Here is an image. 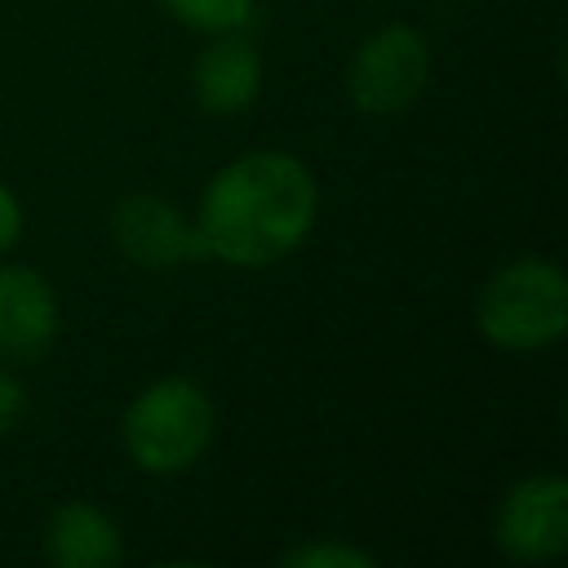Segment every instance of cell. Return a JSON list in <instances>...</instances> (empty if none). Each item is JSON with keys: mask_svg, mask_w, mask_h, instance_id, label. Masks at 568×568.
Masks as SVG:
<instances>
[{"mask_svg": "<svg viewBox=\"0 0 568 568\" xmlns=\"http://www.w3.org/2000/svg\"><path fill=\"white\" fill-rule=\"evenodd\" d=\"M320 217V182L288 151H244L200 191L191 213L200 257L222 266H271L306 244Z\"/></svg>", "mask_w": 568, "mask_h": 568, "instance_id": "1", "label": "cell"}, {"mask_svg": "<svg viewBox=\"0 0 568 568\" xmlns=\"http://www.w3.org/2000/svg\"><path fill=\"white\" fill-rule=\"evenodd\" d=\"M475 328L488 346L532 355L568 333V275L559 262L524 253L484 275L475 293Z\"/></svg>", "mask_w": 568, "mask_h": 568, "instance_id": "2", "label": "cell"}, {"mask_svg": "<svg viewBox=\"0 0 568 568\" xmlns=\"http://www.w3.org/2000/svg\"><path fill=\"white\" fill-rule=\"evenodd\" d=\"M213 430H217V413L209 390L182 373L155 377L120 413V444L129 462L146 475L191 470L209 453Z\"/></svg>", "mask_w": 568, "mask_h": 568, "instance_id": "3", "label": "cell"}, {"mask_svg": "<svg viewBox=\"0 0 568 568\" xmlns=\"http://www.w3.org/2000/svg\"><path fill=\"white\" fill-rule=\"evenodd\" d=\"M430 40L413 22L373 27L346 62V98L359 115H404L430 84Z\"/></svg>", "mask_w": 568, "mask_h": 568, "instance_id": "4", "label": "cell"}, {"mask_svg": "<svg viewBox=\"0 0 568 568\" xmlns=\"http://www.w3.org/2000/svg\"><path fill=\"white\" fill-rule=\"evenodd\" d=\"M493 541L519 564H546L568 546V484L555 470L524 475L506 488L493 519Z\"/></svg>", "mask_w": 568, "mask_h": 568, "instance_id": "5", "label": "cell"}, {"mask_svg": "<svg viewBox=\"0 0 568 568\" xmlns=\"http://www.w3.org/2000/svg\"><path fill=\"white\" fill-rule=\"evenodd\" d=\"M106 235L124 262L146 266V271H173V266H186L200 257L191 217L155 191L120 195L106 213Z\"/></svg>", "mask_w": 568, "mask_h": 568, "instance_id": "6", "label": "cell"}, {"mask_svg": "<svg viewBox=\"0 0 568 568\" xmlns=\"http://www.w3.org/2000/svg\"><path fill=\"white\" fill-rule=\"evenodd\" d=\"M58 293L53 284L22 262L0 266V359L40 364L58 342Z\"/></svg>", "mask_w": 568, "mask_h": 568, "instance_id": "7", "label": "cell"}, {"mask_svg": "<svg viewBox=\"0 0 568 568\" xmlns=\"http://www.w3.org/2000/svg\"><path fill=\"white\" fill-rule=\"evenodd\" d=\"M262 53L244 31L209 36L191 62V98L204 115H240L262 98Z\"/></svg>", "mask_w": 568, "mask_h": 568, "instance_id": "8", "label": "cell"}, {"mask_svg": "<svg viewBox=\"0 0 568 568\" xmlns=\"http://www.w3.org/2000/svg\"><path fill=\"white\" fill-rule=\"evenodd\" d=\"M44 555L58 568H115L124 559V537L102 506L71 497L44 519Z\"/></svg>", "mask_w": 568, "mask_h": 568, "instance_id": "9", "label": "cell"}, {"mask_svg": "<svg viewBox=\"0 0 568 568\" xmlns=\"http://www.w3.org/2000/svg\"><path fill=\"white\" fill-rule=\"evenodd\" d=\"M160 9L200 36H222V31H244L253 22L257 0H160Z\"/></svg>", "mask_w": 568, "mask_h": 568, "instance_id": "10", "label": "cell"}, {"mask_svg": "<svg viewBox=\"0 0 568 568\" xmlns=\"http://www.w3.org/2000/svg\"><path fill=\"white\" fill-rule=\"evenodd\" d=\"M284 568H377V555L342 541V537H324V541H297L280 555Z\"/></svg>", "mask_w": 568, "mask_h": 568, "instance_id": "11", "label": "cell"}, {"mask_svg": "<svg viewBox=\"0 0 568 568\" xmlns=\"http://www.w3.org/2000/svg\"><path fill=\"white\" fill-rule=\"evenodd\" d=\"M22 417H27V386L9 368H0V439L13 435Z\"/></svg>", "mask_w": 568, "mask_h": 568, "instance_id": "12", "label": "cell"}, {"mask_svg": "<svg viewBox=\"0 0 568 568\" xmlns=\"http://www.w3.org/2000/svg\"><path fill=\"white\" fill-rule=\"evenodd\" d=\"M18 235H22V204H18V195L0 182V257L18 244Z\"/></svg>", "mask_w": 568, "mask_h": 568, "instance_id": "13", "label": "cell"}]
</instances>
